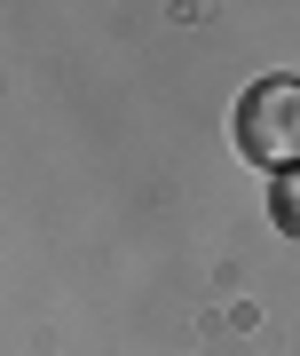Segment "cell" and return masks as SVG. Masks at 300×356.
I'll return each mask as SVG.
<instances>
[{"instance_id": "obj_1", "label": "cell", "mask_w": 300, "mask_h": 356, "mask_svg": "<svg viewBox=\"0 0 300 356\" xmlns=\"http://www.w3.org/2000/svg\"><path fill=\"white\" fill-rule=\"evenodd\" d=\"M238 151L261 166L300 159V79H253L238 95Z\"/></svg>"}, {"instance_id": "obj_2", "label": "cell", "mask_w": 300, "mask_h": 356, "mask_svg": "<svg viewBox=\"0 0 300 356\" xmlns=\"http://www.w3.org/2000/svg\"><path fill=\"white\" fill-rule=\"evenodd\" d=\"M276 229H285V238H300V175L276 182Z\"/></svg>"}]
</instances>
